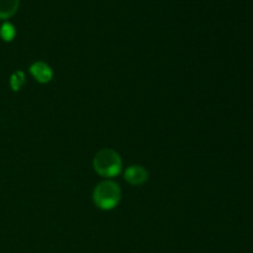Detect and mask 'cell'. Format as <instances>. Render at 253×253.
I'll return each instance as SVG.
<instances>
[{"label":"cell","instance_id":"6","mask_svg":"<svg viewBox=\"0 0 253 253\" xmlns=\"http://www.w3.org/2000/svg\"><path fill=\"white\" fill-rule=\"evenodd\" d=\"M15 34H16L15 27L12 26L10 22H5V24H2V26L0 27V36H1V39L4 40V41H12L15 37Z\"/></svg>","mask_w":253,"mask_h":253},{"label":"cell","instance_id":"7","mask_svg":"<svg viewBox=\"0 0 253 253\" xmlns=\"http://www.w3.org/2000/svg\"><path fill=\"white\" fill-rule=\"evenodd\" d=\"M25 83V74L22 73L21 71H17L15 72L14 74L11 76L10 78V85H11L12 90L17 91Z\"/></svg>","mask_w":253,"mask_h":253},{"label":"cell","instance_id":"1","mask_svg":"<svg viewBox=\"0 0 253 253\" xmlns=\"http://www.w3.org/2000/svg\"><path fill=\"white\" fill-rule=\"evenodd\" d=\"M93 167L101 177L113 178L121 172L123 161L116 151L111 148H103L94 157Z\"/></svg>","mask_w":253,"mask_h":253},{"label":"cell","instance_id":"2","mask_svg":"<svg viewBox=\"0 0 253 253\" xmlns=\"http://www.w3.org/2000/svg\"><path fill=\"white\" fill-rule=\"evenodd\" d=\"M94 204L103 210H111L121 200V189L118 183L105 180L99 183L93 192Z\"/></svg>","mask_w":253,"mask_h":253},{"label":"cell","instance_id":"5","mask_svg":"<svg viewBox=\"0 0 253 253\" xmlns=\"http://www.w3.org/2000/svg\"><path fill=\"white\" fill-rule=\"evenodd\" d=\"M20 0H0V19H9L19 9Z\"/></svg>","mask_w":253,"mask_h":253},{"label":"cell","instance_id":"3","mask_svg":"<svg viewBox=\"0 0 253 253\" xmlns=\"http://www.w3.org/2000/svg\"><path fill=\"white\" fill-rule=\"evenodd\" d=\"M30 73L40 83H48L53 77L51 67L44 62H35L30 66Z\"/></svg>","mask_w":253,"mask_h":253},{"label":"cell","instance_id":"4","mask_svg":"<svg viewBox=\"0 0 253 253\" xmlns=\"http://www.w3.org/2000/svg\"><path fill=\"white\" fill-rule=\"evenodd\" d=\"M125 179L132 185H142L147 182L148 172L142 166H130L125 172Z\"/></svg>","mask_w":253,"mask_h":253}]
</instances>
